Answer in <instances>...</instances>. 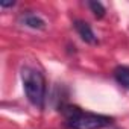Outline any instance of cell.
I'll return each instance as SVG.
<instances>
[{
	"instance_id": "5b68a950",
	"label": "cell",
	"mask_w": 129,
	"mask_h": 129,
	"mask_svg": "<svg viewBox=\"0 0 129 129\" xmlns=\"http://www.w3.org/2000/svg\"><path fill=\"white\" fill-rule=\"evenodd\" d=\"M114 78L123 88L129 90V67H124V66L117 67L114 70Z\"/></svg>"
},
{
	"instance_id": "7a4b0ae2",
	"label": "cell",
	"mask_w": 129,
	"mask_h": 129,
	"mask_svg": "<svg viewBox=\"0 0 129 129\" xmlns=\"http://www.w3.org/2000/svg\"><path fill=\"white\" fill-rule=\"evenodd\" d=\"M21 81H23V88H24L27 100L32 105L43 108L44 99H46V79L43 73H40L38 70L32 67H23Z\"/></svg>"
},
{
	"instance_id": "8992f818",
	"label": "cell",
	"mask_w": 129,
	"mask_h": 129,
	"mask_svg": "<svg viewBox=\"0 0 129 129\" xmlns=\"http://www.w3.org/2000/svg\"><path fill=\"white\" fill-rule=\"evenodd\" d=\"M88 6H90V9H91V12L94 14V17L96 18H103L105 17V8H103V5L100 3V2H88Z\"/></svg>"
},
{
	"instance_id": "52a82bcc",
	"label": "cell",
	"mask_w": 129,
	"mask_h": 129,
	"mask_svg": "<svg viewBox=\"0 0 129 129\" xmlns=\"http://www.w3.org/2000/svg\"><path fill=\"white\" fill-rule=\"evenodd\" d=\"M12 6H15V2H2L0 3V8H12Z\"/></svg>"
},
{
	"instance_id": "6da1fadb",
	"label": "cell",
	"mask_w": 129,
	"mask_h": 129,
	"mask_svg": "<svg viewBox=\"0 0 129 129\" xmlns=\"http://www.w3.org/2000/svg\"><path fill=\"white\" fill-rule=\"evenodd\" d=\"M61 111L67 120V127L70 129H102L112 121V118L108 115L82 112L73 105H64Z\"/></svg>"
},
{
	"instance_id": "3957f363",
	"label": "cell",
	"mask_w": 129,
	"mask_h": 129,
	"mask_svg": "<svg viewBox=\"0 0 129 129\" xmlns=\"http://www.w3.org/2000/svg\"><path fill=\"white\" fill-rule=\"evenodd\" d=\"M75 29H76V32L79 34V37H81L85 43H88V44H96V43H97V37L94 35L91 26H90L87 21H84V20H76V21H75Z\"/></svg>"
},
{
	"instance_id": "277c9868",
	"label": "cell",
	"mask_w": 129,
	"mask_h": 129,
	"mask_svg": "<svg viewBox=\"0 0 129 129\" xmlns=\"http://www.w3.org/2000/svg\"><path fill=\"white\" fill-rule=\"evenodd\" d=\"M20 23L26 27L35 29V30H44L46 29V21L38 17L37 14H23L20 17Z\"/></svg>"
}]
</instances>
